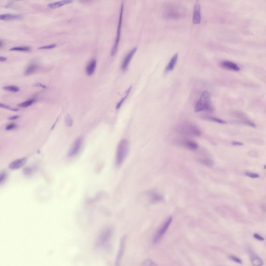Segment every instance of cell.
Masks as SVG:
<instances>
[{"mask_svg": "<svg viewBox=\"0 0 266 266\" xmlns=\"http://www.w3.org/2000/svg\"><path fill=\"white\" fill-rule=\"evenodd\" d=\"M177 144L179 146L191 150L197 149L198 147L197 144L194 141L189 139H183L177 141Z\"/></svg>", "mask_w": 266, "mask_h": 266, "instance_id": "7", "label": "cell"}, {"mask_svg": "<svg viewBox=\"0 0 266 266\" xmlns=\"http://www.w3.org/2000/svg\"><path fill=\"white\" fill-rule=\"evenodd\" d=\"M204 110L210 112H212L213 110L211 103L210 94L207 91L203 92L194 108V111L195 112Z\"/></svg>", "mask_w": 266, "mask_h": 266, "instance_id": "1", "label": "cell"}, {"mask_svg": "<svg viewBox=\"0 0 266 266\" xmlns=\"http://www.w3.org/2000/svg\"><path fill=\"white\" fill-rule=\"evenodd\" d=\"M7 177V174L5 172H3L0 175V184H3L5 181Z\"/></svg>", "mask_w": 266, "mask_h": 266, "instance_id": "30", "label": "cell"}, {"mask_svg": "<svg viewBox=\"0 0 266 266\" xmlns=\"http://www.w3.org/2000/svg\"><path fill=\"white\" fill-rule=\"evenodd\" d=\"M83 141L82 137H77L74 141L68 154L69 157H72L78 153L81 147Z\"/></svg>", "mask_w": 266, "mask_h": 266, "instance_id": "6", "label": "cell"}, {"mask_svg": "<svg viewBox=\"0 0 266 266\" xmlns=\"http://www.w3.org/2000/svg\"><path fill=\"white\" fill-rule=\"evenodd\" d=\"M252 265L255 266H261L262 265L263 262L262 260L257 256H254L251 260Z\"/></svg>", "mask_w": 266, "mask_h": 266, "instance_id": "21", "label": "cell"}, {"mask_svg": "<svg viewBox=\"0 0 266 266\" xmlns=\"http://www.w3.org/2000/svg\"><path fill=\"white\" fill-rule=\"evenodd\" d=\"M172 220V217H169L158 230L153 238V242L154 243H156L160 240L168 229Z\"/></svg>", "mask_w": 266, "mask_h": 266, "instance_id": "5", "label": "cell"}, {"mask_svg": "<svg viewBox=\"0 0 266 266\" xmlns=\"http://www.w3.org/2000/svg\"><path fill=\"white\" fill-rule=\"evenodd\" d=\"M22 16L19 14H4L0 15V19L3 21H11L22 18Z\"/></svg>", "mask_w": 266, "mask_h": 266, "instance_id": "13", "label": "cell"}, {"mask_svg": "<svg viewBox=\"0 0 266 266\" xmlns=\"http://www.w3.org/2000/svg\"><path fill=\"white\" fill-rule=\"evenodd\" d=\"M237 123L248 125L252 127H255V124L252 122L248 120H243L237 121Z\"/></svg>", "mask_w": 266, "mask_h": 266, "instance_id": "28", "label": "cell"}, {"mask_svg": "<svg viewBox=\"0 0 266 266\" xmlns=\"http://www.w3.org/2000/svg\"><path fill=\"white\" fill-rule=\"evenodd\" d=\"M230 258L234 261L240 264H242V262L241 260L239 258L234 255H231Z\"/></svg>", "mask_w": 266, "mask_h": 266, "instance_id": "32", "label": "cell"}, {"mask_svg": "<svg viewBox=\"0 0 266 266\" xmlns=\"http://www.w3.org/2000/svg\"><path fill=\"white\" fill-rule=\"evenodd\" d=\"M126 239V237L125 235L122 236L120 239L119 250L115 260V264L116 266L119 265L124 254L125 248Z\"/></svg>", "mask_w": 266, "mask_h": 266, "instance_id": "8", "label": "cell"}, {"mask_svg": "<svg viewBox=\"0 0 266 266\" xmlns=\"http://www.w3.org/2000/svg\"><path fill=\"white\" fill-rule=\"evenodd\" d=\"M253 236L255 238L259 240L262 241L264 240V238H263L257 234H254L253 235Z\"/></svg>", "mask_w": 266, "mask_h": 266, "instance_id": "35", "label": "cell"}, {"mask_svg": "<svg viewBox=\"0 0 266 266\" xmlns=\"http://www.w3.org/2000/svg\"><path fill=\"white\" fill-rule=\"evenodd\" d=\"M7 59V58L6 57L1 56L0 57V61L1 62H3Z\"/></svg>", "mask_w": 266, "mask_h": 266, "instance_id": "40", "label": "cell"}, {"mask_svg": "<svg viewBox=\"0 0 266 266\" xmlns=\"http://www.w3.org/2000/svg\"><path fill=\"white\" fill-rule=\"evenodd\" d=\"M96 65V61L95 59L91 60L87 65L86 72L88 76H91L94 73Z\"/></svg>", "mask_w": 266, "mask_h": 266, "instance_id": "15", "label": "cell"}, {"mask_svg": "<svg viewBox=\"0 0 266 266\" xmlns=\"http://www.w3.org/2000/svg\"><path fill=\"white\" fill-rule=\"evenodd\" d=\"M64 122L65 125L67 127L71 126L73 123V119L69 114H67L65 116Z\"/></svg>", "mask_w": 266, "mask_h": 266, "instance_id": "23", "label": "cell"}, {"mask_svg": "<svg viewBox=\"0 0 266 266\" xmlns=\"http://www.w3.org/2000/svg\"><path fill=\"white\" fill-rule=\"evenodd\" d=\"M198 161L201 164L206 166H211L213 165V162L211 159L208 158H201L198 159Z\"/></svg>", "mask_w": 266, "mask_h": 266, "instance_id": "20", "label": "cell"}, {"mask_svg": "<svg viewBox=\"0 0 266 266\" xmlns=\"http://www.w3.org/2000/svg\"><path fill=\"white\" fill-rule=\"evenodd\" d=\"M58 118H57V119H56V121L54 123V124L52 126V127L51 128V129H53L54 128V127H55V125H56V123H57V121L58 120Z\"/></svg>", "mask_w": 266, "mask_h": 266, "instance_id": "41", "label": "cell"}, {"mask_svg": "<svg viewBox=\"0 0 266 266\" xmlns=\"http://www.w3.org/2000/svg\"><path fill=\"white\" fill-rule=\"evenodd\" d=\"M142 264L144 266H156V264L152 260L149 259L145 260L142 262Z\"/></svg>", "mask_w": 266, "mask_h": 266, "instance_id": "29", "label": "cell"}, {"mask_svg": "<svg viewBox=\"0 0 266 266\" xmlns=\"http://www.w3.org/2000/svg\"><path fill=\"white\" fill-rule=\"evenodd\" d=\"M177 131L179 134L191 137H198L201 135L199 129L195 125L189 123H185L178 126Z\"/></svg>", "mask_w": 266, "mask_h": 266, "instance_id": "2", "label": "cell"}, {"mask_svg": "<svg viewBox=\"0 0 266 266\" xmlns=\"http://www.w3.org/2000/svg\"><path fill=\"white\" fill-rule=\"evenodd\" d=\"M123 8V3H122L120 9L116 37L111 51V54L112 56H114L115 54L117 49L119 43L120 36Z\"/></svg>", "mask_w": 266, "mask_h": 266, "instance_id": "4", "label": "cell"}, {"mask_svg": "<svg viewBox=\"0 0 266 266\" xmlns=\"http://www.w3.org/2000/svg\"><path fill=\"white\" fill-rule=\"evenodd\" d=\"M19 117V116L16 115L10 117L8 118L9 120H13L16 119Z\"/></svg>", "mask_w": 266, "mask_h": 266, "instance_id": "38", "label": "cell"}, {"mask_svg": "<svg viewBox=\"0 0 266 266\" xmlns=\"http://www.w3.org/2000/svg\"><path fill=\"white\" fill-rule=\"evenodd\" d=\"M56 46V45L55 44H52L50 45L43 46L41 47L38 48L39 49H49L54 48Z\"/></svg>", "mask_w": 266, "mask_h": 266, "instance_id": "31", "label": "cell"}, {"mask_svg": "<svg viewBox=\"0 0 266 266\" xmlns=\"http://www.w3.org/2000/svg\"><path fill=\"white\" fill-rule=\"evenodd\" d=\"M200 5L198 1L196 2L194 9L193 16V22L194 24H198L200 22Z\"/></svg>", "mask_w": 266, "mask_h": 266, "instance_id": "9", "label": "cell"}, {"mask_svg": "<svg viewBox=\"0 0 266 266\" xmlns=\"http://www.w3.org/2000/svg\"><path fill=\"white\" fill-rule=\"evenodd\" d=\"M34 169L31 167H27L24 168L23 169V172L26 175H29L33 172Z\"/></svg>", "mask_w": 266, "mask_h": 266, "instance_id": "26", "label": "cell"}, {"mask_svg": "<svg viewBox=\"0 0 266 266\" xmlns=\"http://www.w3.org/2000/svg\"><path fill=\"white\" fill-rule=\"evenodd\" d=\"M72 2V0H63L50 3L48 4L47 6L49 8L54 9L70 3Z\"/></svg>", "mask_w": 266, "mask_h": 266, "instance_id": "14", "label": "cell"}, {"mask_svg": "<svg viewBox=\"0 0 266 266\" xmlns=\"http://www.w3.org/2000/svg\"><path fill=\"white\" fill-rule=\"evenodd\" d=\"M38 66L35 63H32L30 64L27 68L25 72V75H30L35 72L37 69Z\"/></svg>", "mask_w": 266, "mask_h": 266, "instance_id": "18", "label": "cell"}, {"mask_svg": "<svg viewBox=\"0 0 266 266\" xmlns=\"http://www.w3.org/2000/svg\"><path fill=\"white\" fill-rule=\"evenodd\" d=\"M137 49V47L134 48L126 55L121 65V69L122 70H125L126 69L131 58Z\"/></svg>", "mask_w": 266, "mask_h": 266, "instance_id": "10", "label": "cell"}, {"mask_svg": "<svg viewBox=\"0 0 266 266\" xmlns=\"http://www.w3.org/2000/svg\"><path fill=\"white\" fill-rule=\"evenodd\" d=\"M16 127V125L15 124H10L6 127L5 129L7 130H9L13 129Z\"/></svg>", "mask_w": 266, "mask_h": 266, "instance_id": "34", "label": "cell"}, {"mask_svg": "<svg viewBox=\"0 0 266 266\" xmlns=\"http://www.w3.org/2000/svg\"><path fill=\"white\" fill-rule=\"evenodd\" d=\"M34 85L35 86L40 87L43 88H46L45 85L40 83H35L34 84Z\"/></svg>", "mask_w": 266, "mask_h": 266, "instance_id": "39", "label": "cell"}, {"mask_svg": "<svg viewBox=\"0 0 266 266\" xmlns=\"http://www.w3.org/2000/svg\"><path fill=\"white\" fill-rule=\"evenodd\" d=\"M178 57L177 54H175L171 58L169 63L166 67L165 71H168L173 69L176 63Z\"/></svg>", "mask_w": 266, "mask_h": 266, "instance_id": "16", "label": "cell"}, {"mask_svg": "<svg viewBox=\"0 0 266 266\" xmlns=\"http://www.w3.org/2000/svg\"><path fill=\"white\" fill-rule=\"evenodd\" d=\"M30 48L29 46H20L12 48L9 49L10 51H28L30 50Z\"/></svg>", "mask_w": 266, "mask_h": 266, "instance_id": "25", "label": "cell"}, {"mask_svg": "<svg viewBox=\"0 0 266 266\" xmlns=\"http://www.w3.org/2000/svg\"><path fill=\"white\" fill-rule=\"evenodd\" d=\"M231 144L232 145L235 146H242L243 145V143L237 141L232 142Z\"/></svg>", "mask_w": 266, "mask_h": 266, "instance_id": "36", "label": "cell"}, {"mask_svg": "<svg viewBox=\"0 0 266 266\" xmlns=\"http://www.w3.org/2000/svg\"><path fill=\"white\" fill-rule=\"evenodd\" d=\"M0 107H1L6 109H9L11 110L12 109V108L8 105L3 104H1V103L0 104Z\"/></svg>", "mask_w": 266, "mask_h": 266, "instance_id": "37", "label": "cell"}, {"mask_svg": "<svg viewBox=\"0 0 266 266\" xmlns=\"http://www.w3.org/2000/svg\"><path fill=\"white\" fill-rule=\"evenodd\" d=\"M3 89L5 90L13 92H16L19 90V88L15 86H8L4 87Z\"/></svg>", "mask_w": 266, "mask_h": 266, "instance_id": "24", "label": "cell"}, {"mask_svg": "<svg viewBox=\"0 0 266 266\" xmlns=\"http://www.w3.org/2000/svg\"><path fill=\"white\" fill-rule=\"evenodd\" d=\"M129 144L128 141L123 139L119 142L117 146L116 157V165L119 166L122 163L128 151Z\"/></svg>", "mask_w": 266, "mask_h": 266, "instance_id": "3", "label": "cell"}, {"mask_svg": "<svg viewBox=\"0 0 266 266\" xmlns=\"http://www.w3.org/2000/svg\"><path fill=\"white\" fill-rule=\"evenodd\" d=\"M245 175L250 177L252 178H257L259 177L258 174L254 173L247 172L245 173Z\"/></svg>", "mask_w": 266, "mask_h": 266, "instance_id": "33", "label": "cell"}, {"mask_svg": "<svg viewBox=\"0 0 266 266\" xmlns=\"http://www.w3.org/2000/svg\"><path fill=\"white\" fill-rule=\"evenodd\" d=\"M131 87H130L127 90L126 92V95L123 98H122L121 100L117 103L116 106V108L117 109H119L121 106L122 104L123 103L126 98L127 97L129 94L131 89Z\"/></svg>", "mask_w": 266, "mask_h": 266, "instance_id": "27", "label": "cell"}, {"mask_svg": "<svg viewBox=\"0 0 266 266\" xmlns=\"http://www.w3.org/2000/svg\"><path fill=\"white\" fill-rule=\"evenodd\" d=\"M35 101L34 99H29L23 102L20 103L18 105L19 107L24 108L28 107L33 103Z\"/></svg>", "mask_w": 266, "mask_h": 266, "instance_id": "22", "label": "cell"}, {"mask_svg": "<svg viewBox=\"0 0 266 266\" xmlns=\"http://www.w3.org/2000/svg\"><path fill=\"white\" fill-rule=\"evenodd\" d=\"M222 67L225 68L236 71H238L240 70L239 67L235 63L232 62L225 61L221 63Z\"/></svg>", "mask_w": 266, "mask_h": 266, "instance_id": "12", "label": "cell"}, {"mask_svg": "<svg viewBox=\"0 0 266 266\" xmlns=\"http://www.w3.org/2000/svg\"><path fill=\"white\" fill-rule=\"evenodd\" d=\"M112 234V231L110 229L105 230L101 236V239L102 243H104L110 238Z\"/></svg>", "mask_w": 266, "mask_h": 266, "instance_id": "17", "label": "cell"}, {"mask_svg": "<svg viewBox=\"0 0 266 266\" xmlns=\"http://www.w3.org/2000/svg\"><path fill=\"white\" fill-rule=\"evenodd\" d=\"M201 118L205 120L211 121L222 124H225L227 123L224 120L219 118L208 116H204Z\"/></svg>", "mask_w": 266, "mask_h": 266, "instance_id": "19", "label": "cell"}, {"mask_svg": "<svg viewBox=\"0 0 266 266\" xmlns=\"http://www.w3.org/2000/svg\"><path fill=\"white\" fill-rule=\"evenodd\" d=\"M27 159L25 158L19 159L11 162L9 164L8 167L11 170L17 169L23 167Z\"/></svg>", "mask_w": 266, "mask_h": 266, "instance_id": "11", "label": "cell"}, {"mask_svg": "<svg viewBox=\"0 0 266 266\" xmlns=\"http://www.w3.org/2000/svg\"><path fill=\"white\" fill-rule=\"evenodd\" d=\"M3 44V43L2 41L0 40V48H1Z\"/></svg>", "mask_w": 266, "mask_h": 266, "instance_id": "42", "label": "cell"}]
</instances>
